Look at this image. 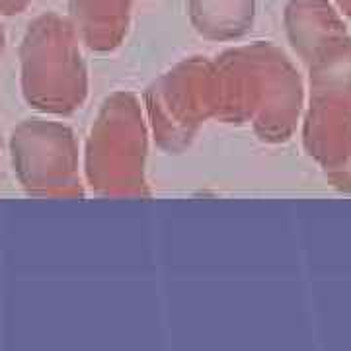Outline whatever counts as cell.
Segmentation results:
<instances>
[{"instance_id": "1", "label": "cell", "mask_w": 351, "mask_h": 351, "mask_svg": "<svg viewBox=\"0 0 351 351\" xmlns=\"http://www.w3.org/2000/svg\"><path fill=\"white\" fill-rule=\"evenodd\" d=\"M348 2H350V4H351V0H348Z\"/></svg>"}]
</instances>
